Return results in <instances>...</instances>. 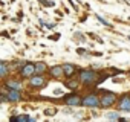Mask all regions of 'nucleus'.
Segmentation results:
<instances>
[{
	"label": "nucleus",
	"mask_w": 130,
	"mask_h": 122,
	"mask_svg": "<svg viewBox=\"0 0 130 122\" xmlns=\"http://www.w3.org/2000/svg\"><path fill=\"white\" fill-rule=\"evenodd\" d=\"M101 79H103V76H100V73H96L92 69L80 70V83H83L86 86H96Z\"/></svg>",
	"instance_id": "nucleus-1"
},
{
	"label": "nucleus",
	"mask_w": 130,
	"mask_h": 122,
	"mask_svg": "<svg viewBox=\"0 0 130 122\" xmlns=\"http://www.w3.org/2000/svg\"><path fill=\"white\" fill-rule=\"evenodd\" d=\"M116 99H118L116 93L109 92V90H104L103 95L100 96V107L101 108H109V107H112L116 102Z\"/></svg>",
	"instance_id": "nucleus-2"
},
{
	"label": "nucleus",
	"mask_w": 130,
	"mask_h": 122,
	"mask_svg": "<svg viewBox=\"0 0 130 122\" xmlns=\"http://www.w3.org/2000/svg\"><path fill=\"white\" fill-rule=\"evenodd\" d=\"M81 105L83 107H89V108L100 107V96H96L95 93H89L84 98H81Z\"/></svg>",
	"instance_id": "nucleus-3"
},
{
	"label": "nucleus",
	"mask_w": 130,
	"mask_h": 122,
	"mask_svg": "<svg viewBox=\"0 0 130 122\" xmlns=\"http://www.w3.org/2000/svg\"><path fill=\"white\" fill-rule=\"evenodd\" d=\"M19 73H20L22 78H28V79H29L31 76L35 75V64H34V63H23Z\"/></svg>",
	"instance_id": "nucleus-4"
},
{
	"label": "nucleus",
	"mask_w": 130,
	"mask_h": 122,
	"mask_svg": "<svg viewBox=\"0 0 130 122\" xmlns=\"http://www.w3.org/2000/svg\"><path fill=\"white\" fill-rule=\"evenodd\" d=\"M46 84H47V81H46L41 75H34V76L29 78V86L34 87V89H41V87H44Z\"/></svg>",
	"instance_id": "nucleus-5"
},
{
	"label": "nucleus",
	"mask_w": 130,
	"mask_h": 122,
	"mask_svg": "<svg viewBox=\"0 0 130 122\" xmlns=\"http://www.w3.org/2000/svg\"><path fill=\"white\" fill-rule=\"evenodd\" d=\"M64 99V104L69 105V107H75V105H81V98L77 95V93H71V95H66L63 98Z\"/></svg>",
	"instance_id": "nucleus-6"
},
{
	"label": "nucleus",
	"mask_w": 130,
	"mask_h": 122,
	"mask_svg": "<svg viewBox=\"0 0 130 122\" xmlns=\"http://www.w3.org/2000/svg\"><path fill=\"white\" fill-rule=\"evenodd\" d=\"M118 108L122 111H130V96L124 95L118 99Z\"/></svg>",
	"instance_id": "nucleus-7"
},
{
	"label": "nucleus",
	"mask_w": 130,
	"mask_h": 122,
	"mask_svg": "<svg viewBox=\"0 0 130 122\" xmlns=\"http://www.w3.org/2000/svg\"><path fill=\"white\" fill-rule=\"evenodd\" d=\"M6 98H8V101H11V102H17V101H22V93H20V90L8 89Z\"/></svg>",
	"instance_id": "nucleus-8"
},
{
	"label": "nucleus",
	"mask_w": 130,
	"mask_h": 122,
	"mask_svg": "<svg viewBox=\"0 0 130 122\" xmlns=\"http://www.w3.org/2000/svg\"><path fill=\"white\" fill-rule=\"evenodd\" d=\"M49 75L52 76V78H63L64 76V70H63V66H54V67H51L49 69Z\"/></svg>",
	"instance_id": "nucleus-9"
},
{
	"label": "nucleus",
	"mask_w": 130,
	"mask_h": 122,
	"mask_svg": "<svg viewBox=\"0 0 130 122\" xmlns=\"http://www.w3.org/2000/svg\"><path fill=\"white\" fill-rule=\"evenodd\" d=\"M63 70H64V76L66 78H72L77 72V67L71 63H66V64H63Z\"/></svg>",
	"instance_id": "nucleus-10"
},
{
	"label": "nucleus",
	"mask_w": 130,
	"mask_h": 122,
	"mask_svg": "<svg viewBox=\"0 0 130 122\" xmlns=\"http://www.w3.org/2000/svg\"><path fill=\"white\" fill-rule=\"evenodd\" d=\"M5 87L14 89V90H20V89H22V83L17 81V79H8V81L5 83Z\"/></svg>",
	"instance_id": "nucleus-11"
},
{
	"label": "nucleus",
	"mask_w": 130,
	"mask_h": 122,
	"mask_svg": "<svg viewBox=\"0 0 130 122\" xmlns=\"http://www.w3.org/2000/svg\"><path fill=\"white\" fill-rule=\"evenodd\" d=\"M47 70V66L44 63H35V75H43Z\"/></svg>",
	"instance_id": "nucleus-12"
},
{
	"label": "nucleus",
	"mask_w": 130,
	"mask_h": 122,
	"mask_svg": "<svg viewBox=\"0 0 130 122\" xmlns=\"http://www.w3.org/2000/svg\"><path fill=\"white\" fill-rule=\"evenodd\" d=\"M8 72H9L8 64L5 63V61H0V78H5L8 75Z\"/></svg>",
	"instance_id": "nucleus-13"
},
{
	"label": "nucleus",
	"mask_w": 130,
	"mask_h": 122,
	"mask_svg": "<svg viewBox=\"0 0 130 122\" xmlns=\"http://www.w3.org/2000/svg\"><path fill=\"white\" fill-rule=\"evenodd\" d=\"M66 87L71 89V90H77V89L80 87V81H77V79H71V78H69V81L66 83Z\"/></svg>",
	"instance_id": "nucleus-14"
},
{
	"label": "nucleus",
	"mask_w": 130,
	"mask_h": 122,
	"mask_svg": "<svg viewBox=\"0 0 130 122\" xmlns=\"http://www.w3.org/2000/svg\"><path fill=\"white\" fill-rule=\"evenodd\" d=\"M107 119H112V120H118V119H119V114H118V113H109V114H107Z\"/></svg>",
	"instance_id": "nucleus-15"
},
{
	"label": "nucleus",
	"mask_w": 130,
	"mask_h": 122,
	"mask_svg": "<svg viewBox=\"0 0 130 122\" xmlns=\"http://www.w3.org/2000/svg\"><path fill=\"white\" fill-rule=\"evenodd\" d=\"M96 18H98V20H100V22H101V23H103L104 26H107V28H110V23H109L107 20H104V18H103L101 15H98V14H96Z\"/></svg>",
	"instance_id": "nucleus-16"
},
{
	"label": "nucleus",
	"mask_w": 130,
	"mask_h": 122,
	"mask_svg": "<svg viewBox=\"0 0 130 122\" xmlns=\"http://www.w3.org/2000/svg\"><path fill=\"white\" fill-rule=\"evenodd\" d=\"M77 52H78V55H86V49H83V47H78Z\"/></svg>",
	"instance_id": "nucleus-17"
},
{
	"label": "nucleus",
	"mask_w": 130,
	"mask_h": 122,
	"mask_svg": "<svg viewBox=\"0 0 130 122\" xmlns=\"http://www.w3.org/2000/svg\"><path fill=\"white\" fill-rule=\"evenodd\" d=\"M44 5H46V6H54V3L51 2V0H44Z\"/></svg>",
	"instance_id": "nucleus-18"
},
{
	"label": "nucleus",
	"mask_w": 130,
	"mask_h": 122,
	"mask_svg": "<svg viewBox=\"0 0 130 122\" xmlns=\"http://www.w3.org/2000/svg\"><path fill=\"white\" fill-rule=\"evenodd\" d=\"M58 37H60V34H57V35H52V37H51V40H58Z\"/></svg>",
	"instance_id": "nucleus-19"
},
{
	"label": "nucleus",
	"mask_w": 130,
	"mask_h": 122,
	"mask_svg": "<svg viewBox=\"0 0 130 122\" xmlns=\"http://www.w3.org/2000/svg\"><path fill=\"white\" fill-rule=\"evenodd\" d=\"M64 113H66V114H71V113H72V110H71V108H66V110H64Z\"/></svg>",
	"instance_id": "nucleus-20"
},
{
	"label": "nucleus",
	"mask_w": 130,
	"mask_h": 122,
	"mask_svg": "<svg viewBox=\"0 0 130 122\" xmlns=\"http://www.w3.org/2000/svg\"><path fill=\"white\" fill-rule=\"evenodd\" d=\"M46 114L51 116V114H54V111H52V110H46Z\"/></svg>",
	"instance_id": "nucleus-21"
},
{
	"label": "nucleus",
	"mask_w": 130,
	"mask_h": 122,
	"mask_svg": "<svg viewBox=\"0 0 130 122\" xmlns=\"http://www.w3.org/2000/svg\"><path fill=\"white\" fill-rule=\"evenodd\" d=\"M128 40H130V35H128Z\"/></svg>",
	"instance_id": "nucleus-22"
}]
</instances>
